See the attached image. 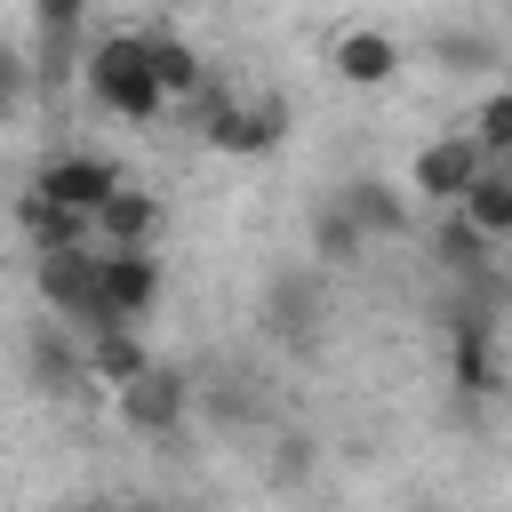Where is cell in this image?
Instances as JSON below:
<instances>
[{
	"mask_svg": "<svg viewBox=\"0 0 512 512\" xmlns=\"http://www.w3.org/2000/svg\"><path fill=\"white\" fill-rule=\"evenodd\" d=\"M480 168H488V152H480V136L472 128H456V136H432L416 160H408V192H424V200H440V208H456L472 184H480Z\"/></svg>",
	"mask_w": 512,
	"mask_h": 512,
	"instance_id": "6",
	"label": "cell"
},
{
	"mask_svg": "<svg viewBox=\"0 0 512 512\" xmlns=\"http://www.w3.org/2000/svg\"><path fill=\"white\" fill-rule=\"evenodd\" d=\"M264 336L288 344V352H312L320 328H328V264H288L264 280V304H256Z\"/></svg>",
	"mask_w": 512,
	"mask_h": 512,
	"instance_id": "3",
	"label": "cell"
},
{
	"mask_svg": "<svg viewBox=\"0 0 512 512\" xmlns=\"http://www.w3.org/2000/svg\"><path fill=\"white\" fill-rule=\"evenodd\" d=\"M112 416H120L128 432H144V440H168V432H184V416H192V376H176V368L152 360L136 384L112 392Z\"/></svg>",
	"mask_w": 512,
	"mask_h": 512,
	"instance_id": "5",
	"label": "cell"
},
{
	"mask_svg": "<svg viewBox=\"0 0 512 512\" xmlns=\"http://www.w3.org/2000/svg\"><path fill=\"white\" fill-rule=\"evenodd\" d=\"M496 248L504 240H488L464 208H440V232H432V264L448 272V280H496L488 264H496Z\"/></svg>",
	"mask_w": 512,
	"mask_h": 512,
	"instance_id": "9",
	"label": "cell"
},
{
	"mask_svg": "<svg viewBox=\"0 0 512 512\" xmlns=\"http://www.w3.org/2000/svg\"><path fill=\"white\" fill-rule=\"evenodd\" d=\"M104 296H112L120 320H144V312L160 304V264H152V248H104Z\"/></svg>",
	"mask_w": 512,
	"mask_h": 512,
	"instance_id": "11",
	"label": "cell"
},
{
	"mask_svg": "<svg viewBox=\"0 0 512 512\" xmlns=\"http://www.w3.org/2000/svg\"><path fill=\"white\" fill-rule=\"evenodd\" d=\"M416 512H440V504H416Z\"/></svg>",
	"mask_w": 512,
	"mask_h": 512,
	"instance_id": "22",
	"label": "cell"
},
{
	"mask_svg": "<svg viewBox=\"0 0 512 512\" xmlns=\"http://www.w3.org/2000/svg\"><path fill=\"white\" fill-rule=\"evenodd\" d=\"M456 208H464L488 240H504V248H512V160H488V168H480V184H472Z\"/></svg>",
	"mask_w": 512,
	"mask_h": 512,
	"instance_id": "16",
	"label": "cell"
},
{
	"mask_svg": "<svg viewBox=\"0 0 512 512\" xmlns=\"http://www.w3.org/2000/svg\"><path fill=\"white\" fill-rule=\"evenodd\" d=\"M152 72H160L168 104H200V96H208V64L192 56V40H168V32H152Z\"/></svg>",
	"mask_w": 512,
	"mask_h": 512,
	"instance_id": "17",
	"label": "cell"
},
{
	"mask_svg": "<svg viewBox=\"0 0 512 512\" xmlns=\"http://www.w3.org/2000/svg\"><path fill=\"white\" fill-rule=\"evenodd\" d=\"M24 232H32L40 248H88V232H96V216H80V208H56V200H40V192H24Z\"/></svg>",
	"mask_w": 512,
	"mask_h": 512,
	"instance_id": "19",
	"label": "cell"
},
{
	"mask_svg": "<svg viewBox=\"0 0 512 512\" xmlns=\"http://www.w3.org/2000/svg\"><path fill=\"white\" fill-rule=\"evenodd\" d=\"M64 328H72V320H56V312H48V320L32 328V344H24V360H32V384H40L48 400H56V392H72V384H80V368H88V352H80Z\"/></svg>",
	"mask_w": 512,
	"mask_h": 512,
	"instance_id": "12",
	"label": "cell"
},
{
	"mask_svg": "<svg viewBox=\"0 0 512 512\" xmlns=\"http://www.w3.org/2000/svg\"><path fill=\"white\" fill-rule=\"evenodd\" d=\"M80 80H88L96 112H112V120H128V128H152V120L168 112V88H160V72H152V32H112V40H96L88 64H80Z\"/></svg>",
	"mask_w": 512,
	"mask_h": 512,
	"instance_id": "1",
	"label": "cell"
},
{
	"mask_svg": "<svg viewBox=\"0 0 512 512\" xmlns=\"http://www.w3.org/2000/svg\"><path fill=\"white\" fill-rule=\"evenodd\" d=\"M80 8H88V0H32V24H40V72H64L72 32H80Z\"/></svg>",
	"mask_w": 512,
	"mask_h": 512,
	"instance_id": "20",
	"label": "cell"
},
{
	"mask_svg": "<svg viewBox=\"0 0 512 512\" xmlns=\"http://www.w3.org/2000/svg\"><path fill=\"white\" fill-rule=\"evenodd\" d=\"M144 368H152V352H144L136 320H112V328H96V336H88V376H96V384H112V392H120V384H136Z\"/></svg>",
	"mask_w": 512,
	"mask_h": 512,
	"instance_id": "14",
	"label": "cell"
},
{
	"mask_svg": "<svg viewBox=\"0 0 512 512\" xmlns=\"http://www.w3.org/2000/svg\"><path fill=\"white\" fill-rule=\"evenodd\" d=\"M472 136H480L488 160H512V88H496V96L472 112Z\"/></svg>",
	"mask_w": 512,
	"mask_h": 512,
	"instance_id": "21",
	"label": "cell"
},
{
	"mask_svg": "<svg viewBox=\"0 0 512 512\" xmlns=\"http://www.w3.org/2000/svg\"><path fill=\"white\" fill-rule=\"evenodd\" d=\"M32 192H40V200H56V208H80V216H96V208L120 192V168H112L104 152H56V160H40Z\"/></svg>",
	"mask_w": 512,
	"mask_h": 512,
	"instance_id": "7",
	"label": "cell"
},
{
	"mask_svg": "<svg viewBox=\"0 0 512 512\" xmlns=\"http://www.w3.org/2000/svg\"><path fill=\"white\" fill-rule=\"evenodd\" d=\"M432 56H440V72H456V80H472V72H488V64H504V40H496L488 24H440V32H432Z\"/></svg>",
	"mask_w": 512,
	"mask_h": 512,
	"instance_id": "15",
	"label": "cell"
},
{
	"mask_svg": "<svg viewBox=\"0 0 512 512\" xmlns=\"http://www.w3.org/2000/svg\"><path fill=\"white\" fill-rule=\"evenodd\" d=\"M328 72H336L344 88H392V80H400V40H392L384 24H344V32L328 40Z\"/></svg>",
	"mask_w": 512,
	"mask_h": 512,
	"instance_id": "8",
	"label": "cell"
},
{
	"mask_svg": "<svg viewBox=\"0 0 512 512\" xmlns=\"http://www.w3.org/2000/svg\"><path fill=\"white\" fill-rule=\"evenodd\" d=\"M344 200H352V216L368 224V240H376V232H384V240H400V232H408V200H400L384 176H352V184H344Z\"/></svg>",
	"mask_w": 512,
	"mask_h": 512,
	"instance_id": "18",
	"label": "cell"
},
{
	"mask_svg": "<svg viewBox=\"0 0 512 512\" xmlns=\"http://www.w3.org/2000/svg\"><path fill=\"white\" fill-rule=\"evenodd\" d=\"M192 120H200V136L216 144V152H232V160H256V152H272L280 136H288V104L280 96H264V104H224V96H200V104H184Z\"/></svg>",
	"mask_w": 512,
	"mask_h": 512,
	"instance_id": "4",
	"label": "cell"
},
{
	"mask_svg": "<svg viewBox=\"0 0 512 512\" xmlns=\"http://www.w3.org/2000/svg\"><path fill=\"white\" fill-rule=\"evenodd\" d=\"M152 232H160V200H152L144 184H120V192L96 208V240H104V248H152Z\"/></svg>",
	"mask_w": 512,
	"mask_h": 512,
	"instance_id": "13",
	"label": "cell"
},
{
	"mask_svg": "<svg viewBox=\"0 0 512 512\" xmlns=\"http://www.w3.org/2000/svg\"><path fill=\"white\" fill-rule=\"evenodd\" d=\"M304 240H312V264H360V248H368V224L352 216V200L344 192H328L312 216H304Z\"/></svg>",
	"mask_w": 512,
	"mask_h": 512,
	"instance_id": "10",
	"label": "cell"
},
{
	"mask_svg": "<svg viewBox=\"0 0 512 512\" xmlns=\"http://www.w3.org/2000/svg\"><path fill=\"white\" fill-rule=\"evenodd\" d=\"M32 280H40V304H48L56 320H72L80 336H96V328L120 320L112 296H104V248H40Z\"/></svg>",
	"mask_w": 512,
	"mask_h": 512,
	"instance_id": "2",
	"label": "cell"
}]
</instances>
